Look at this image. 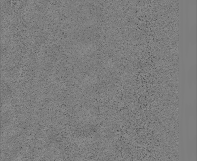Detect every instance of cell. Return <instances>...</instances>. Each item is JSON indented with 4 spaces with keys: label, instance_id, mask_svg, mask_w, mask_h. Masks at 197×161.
Returning a JSON list of instances; mask_svg holds the SVG:
<instances>
[{
    "label": "cell",
    "instance_id": "obj_1",
    "mask_svg": "<svg viewBox=\"0 0 197 161\" xmlns=\"http://www.w3.org/2000/svg\"><path fill=\"white\" fill-rule=\"evenodd\" d=\"M193 0V2H192V3H194V4H195V3L196 2V0Z\"/></svg>",
    "mask_w": 197,
    "mask_h": 161
}]
</instances>
